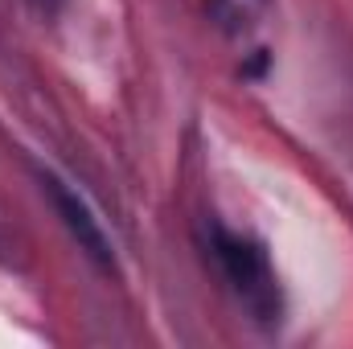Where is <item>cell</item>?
I'll return each instance as SVG.
<instances>
[{"label": "cell", "instance_id": "6da1fadb", "mask_svg": "<svg viewBox=\"0 0 353 349\" xmlns=\"http://www.w3.org/2000/svg\"><path fill=\"white\" fill-rule=\"evenodd\" d=\"M210 255L218 259L222 275L239 292V300L259 321H267V325L279 321V279H275V267L267 259V251L255 239L234 235L226 226H210Z\"/></svg>", "mask_w": 353, "mask_h": 349}, {"label": "cell", "instance_id": "7a4b0ae2", "mask_svg": "<svg viewBox=\"0 0 353 349\" xmlns=\"http://www.w3.org/2000/svg\"><path fill=\"white\" fill-rule=\"evenodd\" d=\"M37 181H41V193H46V197L54 201V210L62 214L66 230L79 239V247H83L99 267H115L111 243H107V235H103V226H99V218L90 214L87 201H83L74 189H66V181H58L54 173H37Z\"/></svg>", "mask_w": 353, "mask_h": 349}, {"label": "cell", "instance_id": "3957f363", "mask_svg": "<svg viewBox=\"0 0 353 349\" xmlns=\"http://www.w3.org/2000/svg\"><path fill=\"white\" fill-rule=\"evenodd\" d=\"M29 4H33L37 12H46V17H54V12H58V8H62L66 0H29Z\"/></svg>", "mask_w": 353, "mask_h": 349}]
</instances>
